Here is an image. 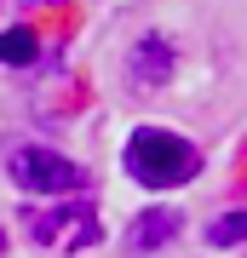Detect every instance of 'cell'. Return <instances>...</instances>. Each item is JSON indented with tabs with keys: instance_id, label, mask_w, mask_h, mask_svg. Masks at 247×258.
<instances>
[{
	"instance_id": "obj_1",
	"label": "cell",
	"mask_w": 247,
	"mask_h": 258,
	"mask_svg": "<svg viewBox=\"0 0 247 258\" xmlns=\"http://www.w3.org/2000/svg\"><path fill=\"white\" fill-rule=\"evenodd\" d=\"M127 178H138L144 189H178L202 172V149H195L184 132H167V126H138L127 138Z\"/></svg>"
},
{
	"instance_id": "obj_2",
	"label": "cell",
	"mask_w": 247,
	"mask_h": 258,
	"mask_svg": "<svg viewBox=\"0 0 247 258\" xmlns=\"http://www.w3.org/2000/svg\"><path fill=\"white\" fill-rule=\"evenodd\" d=\"M6 172H12V184L29 189V195H75V189H86V172L75 161L64 155H52V149H12V161H6Z\"/></svg>"
},
{
	"instance_id": "obj_3",
	"label": "cell",
	"mask_w": 247,
	"mask_h": 258,
	"mask_svg": "<svg viewBox=\"0 0 247 258\" xmlns=\"http://www.w3.org/2000/svg\"><path fill=\"white\" fill-rule=\"evenodd\" d=\"M29 235L35 241H69V247H92L98 241V218L81 207H64V212H29Z\"/></svg>"
},
{
	"instance_id": "obj_4",
	"label": "cell",
	"mask_w": 247,
	"mask_h": 258,
	"mask_svg": "<svg viewBox=\"0 0 247 258\" xmlns=\"http://www.w3.org/2000/svg\"><path fill=\"white\" fill-rule=\"evenodd\" d=\"M178 230H184L178 207H150V212H138V218L127 224V247H132V252H156V247H167Z\"/></svg>"
},
{
	"instance_id": "obj_5",
	"label": "cell",
	"mask_w": 247,
	"mask_h": 258,
	"mask_svg": "<svg viewBox=\"0 0 247 258\" xmlns=\"http://www.w3.org/2000/svg\"><path fill=\"white\" fill-rule=\"evenodd\" d=\"M173 46H167L161 35H144L138 40V52H132V81L138 86H161V81H173Z\"/></svg>"
},
{
	"instance_id": "obj_6",
	"label": "cell",
	"mask_w": 247,
	"mask_h": 258,
	"mask_svg": "<svg viewBox=\"0 0 247 258\" xmlns=\"http://www.w3.org/2000/svg\"><path fill=\"white\" fill-rule=\"evenodd\" d=\"M35 52H40V40H35V29H6L0 35V63H35Z\"/></svg>"
},
{
	"instance_id": "obj_7",
	"label": "cell",
	"mask_w": 247,
	"mask_h": 258,
	"mask_svg": "<svg viewBox=\"0 0 247 258\" xmlns=\"http://www.w3.org/2000/svg\"><path fill=\"white\" fill-rule=\"evenodd\" d=\"M207 241H213V247H236V241H247V212H224V218H213Z\"/></svg>"
},
{
	"instance_id": "obj_8",
	"label": "cell",
	"mask_w": 247,
	"mask_h": 258,
	"mask_svg": "<svg viewBox=\"0 0 247 258\" xmlns=\"http://www.w3.org/2000/svg\"><path fill=\"white\" fill-rule=\"evenodd\" d=\"M0 252H6V235H0Z\"/></svg>"
}]
</instances>
